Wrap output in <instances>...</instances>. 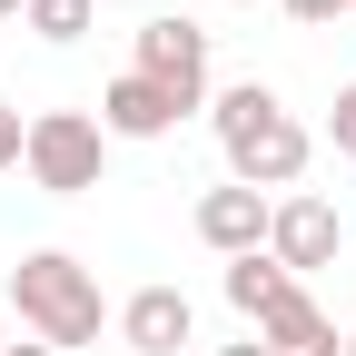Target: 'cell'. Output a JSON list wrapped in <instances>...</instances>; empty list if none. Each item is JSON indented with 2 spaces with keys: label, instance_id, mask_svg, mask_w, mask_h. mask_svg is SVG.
<instances>
[{
  "label": "cell",
  "instance_id": "obj_1",
  "mask_svg": "<svg viewBox=\"0 0 356 356\" xmlns=\"http://www.w3.org/2000/svg\"><path fill=\"white\" fill-rule=\"evenodd\" d=\"M208 119H218V159H228V178H238V188H257V198H267V188H297L307 159H317V139L297 129V109H287L267 79L218 89Z\"/></svg>",
  "mask_w": 356,
  "mask_h": 356
},
{
  "label": "cell",
  "instance_id": "obj_2",
  "mask_svg": "<svg viewBox=\"0 0 356 356\" xmlns=\"http://www.w3.org/2000/svg\"><path fill=\"white\" fill-rule=\"evenodd\" d=\"M0 307H20V327L40 337V346H99V327H109V307H99V277L70 257V248H30L20 267H10V297Z\"/></svg>",
  "mask_w": 356,
  "mask_h": 356
},
{
  "label": "cell",
  "instance_id": "obj_3",
  "mask_svg": "<svg viewBox=\"0 0 356 356\" xmlns=\"http://www.w3.org/2000/svg\"><path fill=\"white\" fill-rule=\"evenodd\" d=\"M20 168H30L40 198H89V188H99V168H109V129L89 119V109H40Z\"/></svg>",
  "mask_w": 356,
  "mask_h": 356
},
{
  "label": "cell",
  "instance_id": "obj_4",
  "mask_svg": "<svg viewBox=\"0 0 356 356\" xmlns=\"http://www.w3.org/2000/svg\"><path fill=\"white\" fill-rule=\"evenodd\" d=\"M139 79H159L178 109H208V30L198 20H139Z\"/></svg>",
  "mask_w": 356,
  "mask_h": 356
},
{
  "label": "cell",
  "instance_id": "obj_5",
  "mask_svg": "<svg viewBox=\"0 0 356 356\" xmlns=\"http://www.w3.org/2000/svg\"><path fill=\"white\" fill-rule=\"evenodd\" d=\"M337 238H346V228H337V208H327V198H307V188L267 208V257H277L297 287L317 277V267H337Z\"/></svg>",
  "mask_w": 356,
  "mask_h": 356
},
{
  "label": "cell",
  "instance_id": "obj_6",
  "mask_svg": "<svg viewBox=\"0 0 356 356\" xmlns=\"http://www.w3.org/2000/svg\"><path fill=\"white\" fill-rule=\"evenodd\" d=\"M267 208L277 198H257V188H198V208H188V228H198V248H218V257H257L267 248Z\"/></svg>",
  "mask_w": 356,
  "mask_h": 356
},
{
  "label": "cell",
  "instance_id": "obj_7",
  "mask_svg": "<svg viewBox=\"0 0 356 356\" xmlns=\"http://www.w3.org/2000/svg\"><path fill=\"white\" fill-rule=\"evenodd\" d=\"M188 337H198V307L178 297V287H139V297L119 307V346L129 356H178Z\"/></svg>",
  "mask_w": 356,
  "mask_h": 356
},
{
  "label": "cell",
  "instance_id": "obj_8",
  "mask_svg": "<svg viewBox=\"0 0 356 356\" xmlns=\"http://www.w3.org/2000/svg\"><path fill=\"white\" fill-rule=\"evenodd\" d=\"M178 119H188V109H178L159 79H139V70H119V79L99 89V129H109V139H168Z\"/></svg>",
  "mask_w": 356,
  "mask_h": 356
},
{
  "label": "cell",
  "instance_id": "obj_9",
  "mask_svg": "<svg viewBox=\"0 0 356 356\" xmlns=\"http://www.w3.org/2000/svg\"><path fill=\"white\" fill-rule=\"evenodd\" d=\"M257 337L277 346V356H346V337H337V317H327V307L307 297V287H287L277 307H267V317H257Z\"/></svg>",
  "mask_w": 356,
  "mask_h": 356
},
{
  "label": "cell",
  "instance_id": "obj_10",
  "mask_svg": "<svg viewBox=\"0 0 356 356\" xmlns=\"http://www.w3.org/2000/svg\"><path fill=\"white\" fill-rule=\"evenodd\" d=\"M287 287H297V277H287V267L267 257V248H257V257H228V307H238L248 327H257V317H267V307H277Z\"/></svg>",
  "mask_w": 356,
  "mask_h": 356
},
{
  "label": "cell",
  "instance_id": "obj_11",
  "mask_svg": "<svg viewBox=\"0 0 356 356\" xmlns=\"http://www.w3.org/2000/svg\"><path fill=\"white\" fill-rule=\"evenodd\" d=\"M40 40H50V50H70V40L89 30V20H99V0H30V10H20Z\"/></svg>",
  "mask_w": 356,
  "mask_h": 356
},
{
  "label": "cell",
  "instance_id": "obj_12",
  "mask_svg": "<svg viewBox=\"0 0 356 356\" xmlns=\"http://www.w3.org/2000/svg\"><path fill=\"white\" fill-rule=\"evenodd\" d=\"M327 149H337V159H356V79L337 89V109H327Z\"/></svg>",
  "mask_w": 356,
  "mask_h": 356
},
{
  "label": "cell",
  "instance_id": "obj_13",
  "mask_svg": "<svg viewBox=\"0 0 356 356\" xmlns=\"http://www.w3.org/2000/svg\"><path fill=\"white\" fill-rule=\"evenodd\" d=\"M20 149H30V119H20L10 99H0V168H20Z\"/></svg>",
  "mask_w": 356,
  "mask_h": 356
},
{
  "label": "cell",
  "instance_id": "obj_14",
  "mask_svg": "<svg viewBox=\"0 0 356 356\" xmlns=\"http://www.w3.org/2000/svg\"><path fill=\"white\" fill-rule=\"evenodd\" d=\"M287 20H307V30H317V20H337V0H287Z\"/></svg>",
  "mask_w": 356,
  "mask_h": 356
},
{
  "label": "cell",
  "instance_id": "obj_15",
  "mask_svg": "<svg viewBox=\"0 0 356 356\" xmlns=\"http://www.w3.org/2000/svg\"><path fill=\"white\" fill-rule=\"evenodd\" d=\"M0 356H60V346H40V337H30V346H20V337H10V346H0Z\"/></svg>",
  "mask_w": 356,
  "mask_h": 356
},
{
  "label": "cell",
  "instance_id": "obj_16",
  "mask_svg": "<svg viewBox=\"0 0 356 356\" xmlns=\"http://www.w3.org/2000/svg\"><path fill=\"white\" fill-rule=\"evenodd\" d=\"M218 356H267V337H248V346H218Z\"/></svg>",
  "mask_w": 356,
  "mask_h": 356
},
{
  "label": "cell",
  "instance_id": "obj_17",
  "mask_svg": "<svg viewBox=\"0 0 356 356\" xmlns=\"http://www.w3.org/2000/svg\"><path fill=\"white\" fill-rule=\"evenodd\" d=\"M20 10H30V0H0V20H20Z\"/></svg>",
  "mask_w": 356,
  "mask_h": 356
},
{
  "label": "cell",
  "instance_id": "obj_18",
  "mask_svg": "<svg viewBox=\"0 0 356 356\" xmlns=\"http://www.w3.org/2000/svg\"><path fill=\"white\" fill-rule=\"evenodd\" d=\"M0 346H10V307H0Z\"/></svg>",
  "mask_w": 356,
  "mask_h": 356
},
{
  "label": "cell",
  "instance_id": "obj_19",
  "mask_svg": "<svg viewBox=\"0 0 356 356\" xmlns=\"http://www.w3.org/2000/svg\"><path fill=\"white\" fill-rule=\"evenodd\" d=\"M337 10H356V0H337Z\"/></svg>",
  "mask_w": 356,
  "mask_h": 356
},
{
  "label": "cell",
  "instance_id": "obj_20",
  "mask_svg": "<svg viewBox=\"0 0 356 356\" xmlns=\"http://www.w3.org/2000/svg\"><path fill=\"white\" fill-rule=\"evenodd\" d=\"M346 356H356V337H346Z\"/></svg>",
  "mask_w": 356,
  "mask_h": 356
},
{
  "label": "cell",
  "instance_id": "obj_21",
  "mask_svg": "<svg viewBox=\"0 0 356 356\" xmlns=\"http://www.w3.org/2000/svg\"><path fill=\"white\" fill-rule=\"evenodd\" d=\"M267 356H277V346H267Z\"/></svg>",
  "mask_w": 356,
  "mask_h": 356
}]
</instances>
